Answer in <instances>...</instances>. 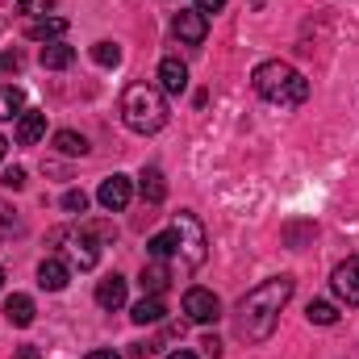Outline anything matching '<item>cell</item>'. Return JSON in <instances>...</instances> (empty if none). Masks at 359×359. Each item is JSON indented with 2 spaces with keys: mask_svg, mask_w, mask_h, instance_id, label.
Here are the masks:
<instances>
[{
  "mask_svg": "<svg viewBox=\"0 0 359 359\" xmlns=\"http://www.w3.org/2000/svg\"><path fill=\"white\" fill-rule=\"evenodd\" d=\"M92 63L96 67H117L121 63V46L117 42H96L92 46Z\"/></svg>",
  "mask_w": 359,
  "mask_h": 359,
  "instance_id": "25",
  "label": "cell"
},
{
  "mask_svg": "<svg viewBox=\"0 0 359 359\" xmlns=\"http://www.w3.org/2000/svg\"><path fill=\"white\" fill-rule=\"evenodd\" d=\"M4 318H8L13 326H29V322H34V301H29L25 292H13V297L4 301Z\"/></svg>",
  "mask_w": 359,
  "mask_h": 359,
  "instance_id": "19",
  "label": "cell"
},
{
  "mask_svg": "<svg viewBox=\"0 0 359 359\" xmlns=\"http://www.w3.org/2000/svg\"><path fill=\"white\" fill-rule=\"evenodd\" d=\"M42 134H46V113L42 109H25L17 117V142L21 147H34V142H42Z\"/></svg>",
  "mask_w": 359,
  "mask_h": 359,
  "instance_id": "11",
  "label": "cell"
},
{
  "mask_svg": "<svg viewBox=\"0 0 359 359\" xmlns=\"http://www.w3.org/2000/svg\"><path fill=\"white\" fill-rule=\"evenodd\" d=\"M168 359H196V355H192V351H172Z\"/></svg>",
  "mask_w": 359,
  "mask_h": 359,
  "instance_id": "36",
  "label": "cell"
},
{
  "mask_svg": "<svg viewBox=\"0 0 359 359\" xmlns=\"http://www.w3.org/2000/svg\"><path fill=\"white\" fill-rule=\"evenodd\" d=\"M80 230H88V234L96 238V243H113V238H117V230H113L109 222H84Z\"/></svg>",
  "mask_w": 359,
  "mask_h": 359,
  "instance_id": "30",
  "label": "cell"
},
{
  "mask_svg": "<svg viewBox=\"0 0 359 359\" xmlns=\"http://www.w3.org/2000/svg\"><path fill=\"white\" fill-rule=\"evenodd\" d=\"M121 121L134 130V134H159L168 126V100H163V88L155 84H130L121 92Z\"/></svg>",
  "mask_w": 359,
  "mask_h": 359,
  "instance_id": "3",
  "label": "cell"
},
{
  "mask_svg": "<svg viewBox=\"0 0 359 359\" xmlns=\"http://www.w3.org/2000/svg\"><path fill=\"white\" fill-rule=\"evenodd\" d=\"M72 63H76V46H67V42H46L42 46V67L46 72H63Z\"/></svg>",
  "mask_w": 359,
  "mask_h": 359,
  "instance_id": "18",
  "label": "cell"
},
{
  "mask_svg": "<svg viewBox=\"0 0 359 359\" xmlns=\"http://www.w3.org/2000/svg\"><path fill=\"white\" fill-rule=\"evenodd\" d=\"M251 84L255 92L271 100V104H305L309 100V80L292 67V63H280V59H268V63H259L255 72H251Z\"/></svg>",
  "mask_w": 359,
  "mask_h": 359,
  "instance_id": "2",
  "label": "cell"
},
{
  "mask_svg": "<svg viewBox=\"0 0 359 359\" xmlns=\"http://www.w3.org/2000/svg\"><path fill=\"white\" fill-rule=\"evenodd\" d=\"M17 359H38V347H21V351H17Z\"/></svg>",
  "mask_w": 359,
  "mask_h": 359,
  "instance_id": "35",
  "label": "cell"
},
{
  "mask_svg": "<svg viewBox=\"0 0 359 359\" xmlns=\"http://www.w3.org/2000/svg\"><path fill=\"white\" fill-rule=\"evenodd\" d=\"M130 318H134V326H159L168 318V305H163V297H142L130 309Z\"/></svg>",
  "mask_w": 359,
  "mask_h": 359,
  "instance_id": "15",
  "label": "cell"
},
{
  "mask_svg": "<svg viewBox=\"0 0 359 359\" xmlns=\"http://www.w3.org/2000/svg\"><path fill=\"white\" fill-rule=\"evenodd\" d=\"M168 284H172V268H168L163 259H151V264L142 268V292H147V297H159Z\"/></svg>",
  "mask_w": 359,
  "mask_h": 359,
  "instance_id": "17",
  "label": "cell"
},
{
  "mask_svg": "<svg viewBox=\"0 0 359 359\" xmlns=\"http://www.w3.org/2000/svg\"><path fill=\"white\" fill-rule=\"evenodd\" d=\"M305 318H309L313 326H334V322H339V309H334L330 301H309Z\"/></svg>",
  "mask_w": 359,
  "mask_h": 359,
  "instance_id": "24",
  "label": "cell"
},
{
  "mask_svg": "<svg viewBox=\"0 0 359 359\" xmlns=\"http://www.w3.org/2000/svg\"><path fill=\"white\" fill-rule=\"evenodd\" d=\"M292 288H297L292 276H271L238 301V334L247 343H268L280 322V309L292 301Z\"/></svg>",
  "mask_w": 359,
  "mask_h": 359,
  "instance_id": "1",
  "label": "cell"
},
{
  "mask_svg": "<svg viewBox=\"0 0 359 359\" xmlns=\"http://www.w3.org/2000/svg\"><path fill=\"white\" fill-rule=\"evenodd\" d=\"M84 359H121L117 351H92V355H84Z\"/></svg>",
  "mask_w": 359,
  "mask_h": 359,
  "instance_id": "34",
  "label": "cell"
},
{
  "mask_svg": "<svg viewBox=\"0 0 359 359\" xmlns=\"http://www.w3.org/2000/svg\"><path fill=\"white\" fill-rule=\"evenodd\" d=\"M192 8H196V13H205V17H213V13H222V8H226V0H196Z\"/></svg>",
  "mask_w": 359,
  "mask_h": 359,
  "instance_id": "32",
  "label": "cell"
},
{
  "mask_svg": "<svg viewBox=\"0 0 359 359\" xmlns=\"http://www.w3.org/2000/svg\"><path fill=\"white\" fill-rule=\"evenodd\" d=\"M138 188H142V201H147V205H159V201L168 196V180H163V172H159L155 163H147V168H142Z\"/></svg>",
  "mask_w": 359,
  "mask_h": 359,
  "instance_id": "16",
  "label": "cell"
},
{
  "mask_svg": "<svg viewBox=\"0 0 359 359\" xmlns=\"http://www.w3.org/2000/svg\"><path fill=\"white\" fill-rule=\"evenodd\" d=\"M96 259H100V247H96V238H92L88 230L72 234V264L80 271H88V268H96Z\"/></svg>",
  "mask_w": 359,
  "mask_h": 359,
  "instance_id": "12",
  "label": "cell"
},
{
  "mask_svg": "<svg viewBox=\"0 0 359 359\" xmlns=\"http://www.w3.org/2000/svg\"><path fill=\"white\" fill-rule=\"evenodd\" d=\"M172 234H176V255L180 259H184L188 268H201V264H205V230H201V222H196L192 213H176Z\"/></svg>",
  "mask_w": 359,
  "mask_h": 359,
  "instance_id": "4",
  "label": "cell"
},
{
  "mask_svg": "<svg viewBox=\"0 0 359 359\" xmlns=\"http://www.w3.org/2000/svg\"><path fill=\"white\" fill-rule=\"evenodd\" d=\"M330 284H334L339 301H347V305H359V255H347V259L334 268Z\"/></svg>",
  "mask_w": 359,
  "mask_h": 359,
  "instance_id": "7",
  "label": "cell"
},
{
  "mask_svg": "<svg viewBox=\"0 0 359 359\" xmlns=\"http://www.w3.org/2000/svg\"><path fill=\"white\" fill-rule=\"evenodd\" d=\"M21 113H25V96H21V88L0 84V121H13V117H21Z\"/></svg>",
  "mask_w": 359,
  "mask_h": 359,
  "instance_id": "20",
  "label": "cell"
},
{
  "mask_svg": "<svg viewBox=\"0 0 359 359\" xmlns=\"http://www.w3.org/2000/svg\"><path fill=\"white\" fill-rule=\"evenodd\" d=\"M96 305H100V309H121V305H126V280H121L117 271L96 284Z\"/></svg>",
  "mask_w": 359,
  "mask_h": 359,
  "instance_id": "13",
  "label": "cell"
},
{
  "mask_svg": "<svg viewBox=\"0 0 359 359\" xmlns=\"http://www.w3.org/2000/svg\"><path fill=\"white\" fill-rule=\"evenodd\" d=\"M4 151H8V138L0 134V163H4Z\"/></svg>",
  "mask_w": 359,
  "mask_h": 359,
  "instance_id": "37",
  "label": "cell"
},
{
  "mask_svg": "<svg viewBox=\"0 0 359 359\" xmlns=\"http://www.w3.org/2000/svg\"><path fill=\"white\" fill-rule=\"evenodd\" d=\"M25 34H29L34 42H59V38L67 34V21H63V17H34V21L25 25Z\"/></svg>",
  "mask_w": 359,
  "mask_h": 359,
  "instance_id": "14",
  "label": "cell"
},
{
  "mask_svg": "<svg viewBox=\"0 0 359 359\" xmlns=\"http://www.w3.org/2000/svg\"><path fill=\"white\" fill-rule=\"evenodd\" d=\"M130 196H134V188H130V176H109L100 184V192H96V201L109 209V213H121L126 205H130Z\"/></svg>",
  "mask_w": 359,
  "mask_h": 359,
  "instance_id": "8",
  "label": "cell"
},
{
  "mask_svg": "<svg viewBox=\"0 0 359 359\" xmlns=\"http://www.w3.org/2000/svg\"><path fill=\"white\" fill-rule=\"evenodd\" d=\"M172 34H176L184 46H201V42H205V34H209V17H205V13H196V8H180L176 21H172Z\"/></svg>",
  "mask_w": 359,
  "mask_h": 359,
  "instance_id": "6",
  "label": "cell"
},
{
  "mask_svg": "<svg viewBox=\"0 0 359 359\" xmlns=\"http://www.w3.org/2000/svg\"><path fill=\"white\" fill-rule=\"evenodd\" d=\"M309 238H318V226H313V222H288V226H284V243H288L292 251H301Z\"/></svg>",
  "mask_w": 359,
  "mask_h": 359,
  "instance_id": "22",
  "label": "cell"
},
{
  "mask_svg": "<svg viewBox=\"0 0 359 359\" xmlns=\"http://www.w3.org/2000/svg\"><path fill=\"white\" fill-rule=\"evenodd\" d=\"M147 255H151V259H163V264H168V259L176 255V234H172V230L155 234V238L147 243Z\"/></svg>",
  "mask_w": 359,
  "mask_h": 359,
  "instance_id": "23",
  "label": "cell"
},
{
  "mask_svg": "<svg viewBox=\"0 0 359 359\" xmlns=\"http://www.w3.org/2000/svg\"><path fill=\"white\" fill-rule=\"evenodd\" d=\"M55 8V0H17V13H25V17H46Z\"/></svg>",
  "mask_w": 359,
  "mask_h": 359,
  "instance_id": "29",
  "label": "cell"
},
{
  "mask_svg": "<svg viewBox=\"0 0 359 359\" xmlns=\"http://www.w3.org/2000/svg\"><path fill=\"white\" fill-rule=\"evenodd\" d=\"M25 67V55L21 50H0V76H17Z\"/></svg>",
  "mask_w": 359,
  "mask_h": 359,
  "instance_id": "27",
  "label": "cell"
},
{
  "mask_svg": "<svg viewBox=\"0 0 359 359\" xmlns=\"http://www.w3.org/2000/svg\"><path fill=\"white\" fill-rule=\"evenodd\" d=\"M159 88L168 92V96H180V92H188V63L184 59H163L159 63Z\"/></svg>",
  "mask_w": 359,
  "mask_h": 359,
  "instance_id": "9",
  "label": "cell"
},
{
  "mask_svg": "<svg viewBox=\"0 0 359 359\" xmlns=\"http://www.w3.org/2000/svg\"><path fill=\"white\" fill-rule=\"evenodd\" d=\"M184 313H188V322L209 326V322L222 318V301H217V292H209V288H188V292H184Z\"/></svg>",
  "mask_w": 359,
  "mask_h": 359,
  "instance_id": "5",
  "label": "cell"
},
{
  "mask_svg": "<svg viewBox=\"0 0 359 359\" xmlns=\"http://www.w3.org/2000/svg\"><path fill=\"white\" fill-rule=\"evenodd\" d=\"M63 209L84 213V209H88V192H84V188H67V192H63Z\"/></svg>",
  "mask_w": 359,
  "mask_h": 359,
  "instance_id": "28",
  "label": "cell"
},
{
  "mask_svg": "<svg viewBox=\"0 0 359 359\" xmlns=\"http://www.w3.org/2000/svg\"><path fill=\"white\" fill-rule=\"evenodd\" d=\"M55 151H59V155H72V159H76V155H88V138L76 134V130H59V134H55Z\"/></svg>",
  "mask_w": 359,
  "mask_h": 359,
  "instance_id": "21",
  "label": "cell"
},
{
  "mask_svg": "<svg viewBox=\"0 0 359 359\" xmlns=\"http://www.w3.org/2000/svg\"><path fill=\"white\" fill-rule=\"evenodd\" d=\"M0 184L13 188V192H21V188H25V168H8V172L0 176Z\"/></svg>",
  "mask_w": 359,
  "mask_h": 359,
  "instance_id": "31",
  "label": "cell"
},
{
  "mask_svg": "<svg viewBox=\"0 0 359 359\" xmlns=\"http://www.w3.org/2000/svg\"><path fill=\"white\" fill-rule=\"evenodd\" d=\"M67 280H72V268H67L63 259L46 255V259L38 264V284H42L46 292H63V288H67Z\"/></svg>",
  "mask_w": 359,
  "mask_h": 359,
  "instance_id": "10",
  "label": "cell"
},
{
  "mask_svg": "<svg viewBox=\"0 0 359 359\" xmlns=\"http://www.w3.org/2000/svg\"><path fill=\"white\" fill-rule=\"evenodd\" d=\"M201 347H205V355H209V359L222 355V339H217V334H205V339H201Z\"/></svg>",
  "mask_w": 359,
  "mask_h": 359,
  "instance_id": "33",
  "label": "cell"
},
{
  "mask_svg": "<svg viewBox=\"0 0 359 359\" xmlns=\"http://www.w3.org/2000/svg\"><path fill=\"white\" fill-rule=\"evenodd\" d=\"M0 288H4V268H0Z\"/></svg>",
  "mask_w": 359,
  "mask_h": 359,
  "instance_id": "38",
  "label": "cell"
},
{
  "mask_svg": "<svg viewBox=\"0 0 359 359\" xmlns=\"http://www.w3.org/2000/svg\"><path fill=\"white\" fill-rule=\"evenodd\" d=\"M17 230H21V217H17V209H13L8 201H0V243H4V238H13Z\"/></svg>",
  "mask_w": 359,
  "mask_h": 359,
  "instance_id": "26",
  "label": "cell"
}]
</instances>
